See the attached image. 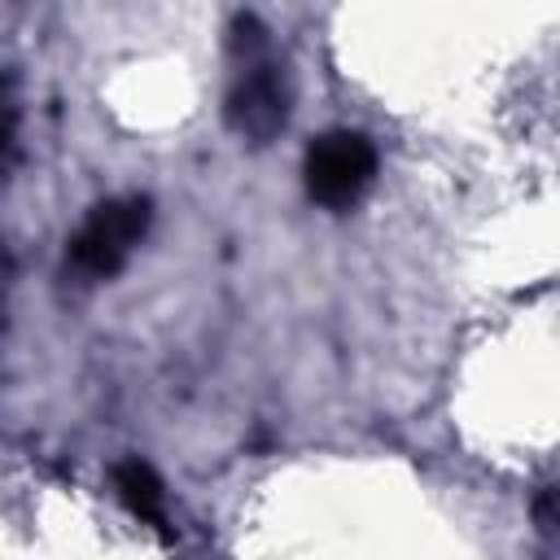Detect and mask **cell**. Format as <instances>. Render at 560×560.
I'll return each mask as SVG.
<instances>
[{"mask_svg": "<svg viewBox=\"0 0 560 560\" xmlns=\"http://www.w3.org/2000/svg\"><path fill=\"white\" fill-rule=\"evenodd\" d=\"M306 197L324 210H350L376 179V149L363 131L337 127L311 140L306 162H302Z\"/></svg>", "mask_w": 560, "mask_h": 560, "instance_id": "6da1fadb", "label": "cell"}, {"mask_svg": "<svg viewBox=\"0 0 560 560\" xmlns=\"http://www.w3.org/2000/svg\"><path fill=\"white\" fill-rule=\"evenodd\" d=\"M149 219H153L149 197H109V201L92 206L83 228L70 236V267L79 276L109 280L114 271H122L131 249L144 241Z\"/></svg>", "mask_w": 560, "mask_h": 560, "instance_id": "7a4b0ae2", "label": "cell"}, {"mask_svg": "<svg viewBox=\"0 0 560 560\" xmlns=\"http://www.w3.org/2000/svg\"><path fill=\"white\" fill-rule=\"evenodd\" d=\"M284 114L289 105H284L280 70L267 57L241 61V74L228 92V127L249 144H267L284 127Z\"/></svg>", "mask_w": 560, "mask_h": 560, "instance_id": "3957f363", "label": "cell"}, {"mask_svg": "<svg viewBox=\"0 0 560 560\" xmlns=\"http://www.w3.org/2000/svg\"><path fill=\"white\" fill-rule=\"evenodd\" d=\"M114 490H118V499L127 503L131 516H140L144 525L162 529V521H166V512H162L166 490H162L158 472H153L144 459H122V464L114 468Z\"/></svg>", "mask_w": 560, "mask_h": 560, "instance_id": "277c9868", "label": "cell"}, {"mask_svg": "<svg viewBox=\"0 0 560 560\" xmlns=\"http://www.w3.org/2000/svg\"><path fill=\"white\" fill-rule=\"evenodd\" d=\"M4 136H9V118H4V105H0V144H4Z\"/></svg>", "mask_w": 560, "mask_h": 560, "instance_id": "5b68a950", "label": "cell"}]
</instances>
